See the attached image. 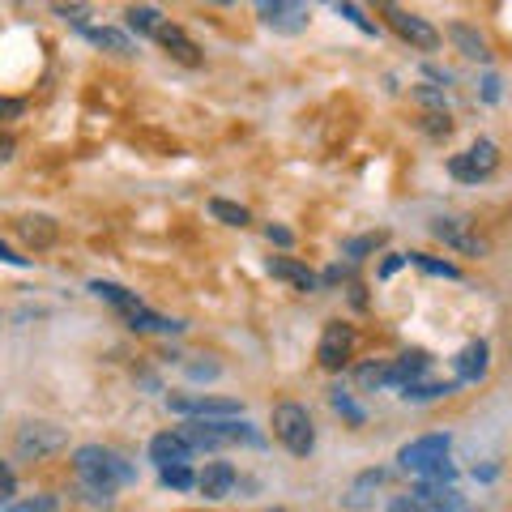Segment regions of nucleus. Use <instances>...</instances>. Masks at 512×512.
Segmentation results:
<instances>
[{"mask_svg":"<svg viewBox=\"0 0 512 512\" xmlns=\"http://www.w3.org/2000/svg\"><path fill=\"white\" fill-rule=\"evenodd\" d=\"M73 470L86 483L94 504H111V491L137 483V466H133V461H124L120 453H111V448H103V444H82V448H77V453H73Z\"/></svg>","mask_w":512,"mask_h":512,"instance_id":"nucleus-1","label":"nucleus"},{"mask_svg":"<svg viewBox=\"0 0 512 512\" xmlns=\"http://www.w3.org/2000/svg\"><path fill=\"white\" fill-rule=\"evenodd\" d=\"M448 448H453L448 431H436V436H419V440L402 444L397 461H402V470H406V474L431 478V483H453L457 470H453V461H448Z\"/></svg>","mask_w":512,"mask_h":512,"instance_id":"nucleus-2","label":"nucleus"},{"mask_svg":"<svg viewBox=\"0 0 512 512\" xmlns=\"http://www.w3.org/2000/svg\"><path fill=\"white\" fill-rule=\"evenodd\" d=\"M274 436L282 440L286 453L308 457L312 448H316V427H312V414L303 410L299 402H282V406H274Z\"/></svg>","mask_w":512,"mask_h":512,"instance_id":"nucleus-3","label":"nucleus"},{"mask_svg":"<svg viewBox=\"0 0 512 512\" xmlns=\"http://www.w3.org/2000/svg\"><path fill=\"white\" fill-rule=\"evenodd\" d=\"M495 167H500V146L487 137H478L474 146L466 154H453L448 158V175L461 184H478V180H487V175H495Z\"/></svg>","mask_w":512,"mask_h":512,"instance_id":"nucleus-4","label":"nucleus"},{"mask_svg":"<svg viewBox=\"0 0 512 512\" xmlns=\"http://www.w3.org/2000/svg\"><path fill=\"white\" fill-rule=\"evenodd\" d=\"M64 444H69V436H64L60 427H52V423H26V427H18V436H13V457L39 461L47 453H60Z\"/></svg>","mask_w":512,"mask_h":512,"instance_id":"nucleus-5","label":"nucleus"},{"mask_svg":"<svg viewBox=\"0 0 512 512\" xmlns=\"http://www.w3.org/2000/svg\"><path fill=\"white\" fill-rule=\"evenodd\" d=\"M355 355V329L346 325V320H329L325 333H320V346H316V363L325 367V372H342Z\"/></svg>","mask_w":512,"mask_h":512,"instance_id":"nucleus-6","label":"nucleus"},{"mask_svg":"<svg viewBox=\"0 0 512 512\" xmlns=\"http://www.w3.org/2000/svg\"><path fill=\"white\" fill-rule=\"evenodd\" d=\"M384 18H389V26H393L410 47H419V52H436V47H440V30L431 26L427 18H419V13H410V9H402V5H384Z\"/></svg>","mask_w":512,"mask_h":512,"instance_id":"nucleus-7","label":"nucleus"},{"mask_svg":"<svg viewBox=\"0 0 512 512\" xmlns=\"http://www.w3.org/2000/svg\"><path fill=\"white\" fill-rule=\"evenodd\" d=\"M171 410L188 414V419H235V414H244L235 397H205V393H175Z\"/></svg>","mask_w":512,"mask_h":512,"instance_id":"nucleus-8","label":"nucleus"},{"mask_svg":"<svg viewBox=\"0 0 512 512\" xmlns=\"http://www.w3.org/2000/svg\"><path fill=\"white\" fill-rule=\"evenodd\" d=\"M256 13H261V22L269 30H282V35H299V30H308V22H312V9L295 5V0H261Z\"/></svg>","mask_w":512,"mask_h":512,"instance_id":"nucleus-9","label":"nucleus"},{"mask_svg":"<svg viewBox=\"0 0 512 512\" xmlns=\"http://www.w3.org/2000/svg\"><path fill=\"white\" fill-rule=\"evenodd\" d=\"M431 235H436L440 244H448V248L466 252V256H483L487 252V244L470 231L466 218H436V222H431Z\"/></svg>","mask_w":512,"mask_h":512,"instance_id":"nucleus-10","label":"nucleus"},{"mask_svg":"<svg viewBox=\"0 0 512 512\" xmlns=\"http://www.w3.org/2000/svg\"><path fill=\"white\" fill-rule=\"evenodd\" d=\"M410 500L419 504V512H466L453 483H431V478H419V487L410 491Z\"/></svg>","mask_w":512,"mask_h":512,"instance_id":"nucleus-11","label":"nucleus"},{"mask_svg":"<svg viewBox=\"0 0 512 512\" xmlns=\"http://www.w3.org/2000/svg\"><path fill=\"white\" fill-rule=\"evenodd\" d=\"M150 461H158V470L163 466H188L192 444L180 436V431H158V436L150 440Z\"/></svg>","mask_w":512,"mask_h":512,"instance_id":"nucleus-12","label":"nucleus"},{"mask_svg":"<svg viewBox=\"0 0 512 512\" xmlns=\"http://www.w3.org/2000/svg\"><path fill=\"white\" fill-rule=\"evenodd\" d=\"M154 39L167 47V56H171V60L188 64V69H197V64H201V47H197V43H192V39L184 35V26L163 22V26H158V35H154Z\"/></svg>","mask_w":512,"mask_h":512,"instance_id":"nucleus-13","label":"nucleus"},{"mask_svg":"<svg viewBox=\"0 0 512 512\" xmlns=\"http://www.w3.org/2000/svg\"><path fill=\"white\" fill-rule=\"evenodd\" d=\"M487 355H491V350H487L483 338L461 346V355H457V363H453V367H457V384H478V380H483V376H487Z\"/></svg>","mask_w":512,"mask_h":512,"instance_id":"nucleus-14","label":"nucleus"},{"mask_svg":"<svg viewBox=\"0 0 512 512\" xmlns=\"http://www.w3.org/2000/svg\"><path fill=\"white\" fill-rule=\"evenodd\" d=\"M269 274H274V278H282V282H291L295 286V291H316V286H320V278L312 274V269L308 265H299V261H291V256H269Z\"/></svg>","mask_w":512,"mask_h":512,"instance_id":"nucleus-15","label":"nucleus"},{"mask_svg":"<svg viewBox=\"0 0 512 512\" xmlns=\"http://www.w3.org/2000/svg\"><path fill=\"white\" fill-rule=\"evenodd\" d=\"M210 500H222V495H231L235 487V466H227V461H210V466L201 470V483H197Z\"/></svg>","mask_w":512,"mask_h":512,"instance_id":"nucleus-16","label":"nucleus"},{"mask_svg":"<svg viewBox=\"0 0 512 512\" xmlns=\"http://www.w3.org/2000/svg\"><path fill=\"white\" fill-rule=\"evenodd\" d=\"M124 320H128V329H137V333H180V329H184L180 320L158 316V312L146 308V303H137L133 312H124Z\"/></svg>","mask_w":512,"mask_h":512,"instance_id":"nucleus-17","label":"nucleus"},{"mask_svg":"<svg viewBox=\"0 0 512 512\" xmlns=\"http://www.w3.org/2000/svg\"><path fill=\"white\" fill-rule=\"evenodd\" d=\"M448 39L457 43V52L466 56V60H491V52H487V39L478 35L474 26H466V22H453V26H448Z\"/></svg>","mask_w":512,"mask_h":512,"instance_id":"nucleus-18","label":"nucleus"},{"mask_svg":"<svg viewBox=\"0 0 512 512\" xmlns=\"http://www.w3.org/2000/svg\"><path fill=\"white\" fill-rule=\"evenodd\" d=\"M18 235L26 239L30 248H52L56 244V222L52 218H22L18 222Z\"/></svg>","mask_w":512,"mask_h":512,"instance_id":"nucleus-19","label":"nucleus"},{"mask_svg":"<svg viewBox=\"0 0 512 512\" xmlns=\"http://www.w3.org/2000/svg\"><path fill=\"white\" fill-rule=\"evenodd\" d=\"M457 389V380H414L402 389L406 402H440V397H448Z\"/></svg>","mask_w":512,"mask_h":512,"instance_id":"nucleus-20","label":"nucleus"},{"mask_svg":"<svg viewBox=\"0 0 512 512\" xmlns=\"http://www.w3.org/2000/svg\"><path fill=\"white\" fill-rule=\"evenodd\" d=\"M86 39L94 47H103V52H116V56H133V39L120 35V30H111V26H90L86 30Z\"/></svg>","mask_w":512,"mask_h":512,"instance_id":"nucleus-21","label":"nucleus"},{"mask_svg":"<svg viewBox=\"0 0 512 512\" xmlns=\"http://www.w3.org/2000/svg\"><path fill=\"white\" fill-rule=\"evenodd\" d=\"M90 291L99 295V299H107V303H111V308H116L120 316H124V312H133L137 303H141L133 291H124V286H116V282H103V278H94V282H90Z\"/></svg>","mask_w":512,"mask_h":512,"instance_id":"nucleus-22","label":"nucleus"},{"mask_svg":"<svg viewBox=\"0 0 512 512\" xmlns=\"http://www.w3.org/2000/svg\"><path fill=\"white\" fill-rule=\"evenodd\" d=\"M128 30H137V35H158V26H163V13H158L154 5H133L124 13Z\"/></svg>","mask_w":512,"mask_h":512,"instance_id":"nucleus-23","label":"nucleus"},{"mask_svg":"<svg viewBox=\"0 0 512 512\" xmlns=\"http://www.w3.org/2000/svg\"><path fill=\"white\" fill-rule=\"evenodd\" d=\"M359 384L367 393H376V389H397L393 384V363H363L359 367Z\"/></svg>","mask_w":512,"mask_h":512,"instance_id":"nucleus-24","label":"nucleus"},{"mask_svg":"<svg viewBox=\"0 0 512 512\" xmlns=\"http://www.w3.org/2000/svg\"><path fill=\"white\" fill-rule=\"evenodd\" d=\"M410 265H419L423 274H431V278H448V282L461 278V269L453 261H440V256H427V252H410Z\"/></svg>","mask_w":512,"mask_h":512,"instance_id":"nucleus-25","label":"nucleus"},{"mask_svg":"<svg viewBox=\"0 0 512 512\" xmlns=\"http://www.w3.org/2000/svg\"><path fill=\"white\" fill-rule=\"evenodd\" d=\"M384 483V470H367V474H359V483L350 487V495H346V508H367L372 504V495L367 491H376Z\"/></svg>","mask_w":512,"mask_h":512,"instance_id":"nucleus-26","label":"nucleus"},{"mask_svg":"<svg viewBox=\"0 0 512 512\" xmlns=\"http://www.w3.org/2000/svg\"><path fill=\"white\" fill-rule=\"evenodd\" d=\"M210 214H214L218 222H227V227H248V210H244V205H235V201L214 197V201H210Z\"/></svg>","mask_w":512,"mask_h":512,"instance_id":"nucleus-27","label":"nucleus"},{"mask_svg":"<svg viewBox=\"0 0 512 512\" xmlns=\"http://www.w3.org/2000/svg\"><path fill=\"white\" fill-rule=\"evenodd\" d=\"M158 478H163V487H171V491H188V487L201 483V474H192L188 466H163Z\"/></svg>","mask_w":512,"mask_h":512,"instance_id":"nucleus-28","label":"nucleus"},{"mask_svg":"<svg viewBox=\"0 0 512 512\" xmlns=\"http://www.w3.org/2000/svg\"><path fill=\"white\" fill-rule=\"evenodd\" d=\"M384 239H389V235H384V231H372V235H359V239H346V244H342V252L350 256V261H359V256H367V252H376V248L384 244Z\"/></svg>","mask_w":512,"mask_h":512,"instance_id":"nucleus-29","label":"nucleus"},{"mask_svg":"<svg viewBox=\"0 0 512 512\" xmlns=\"http://www.w3.org/2000/svg\"><path fill=\"white\" fill-rule=\"evenodd\" d=\"M329 406L338 410L346 423H355V427L367 419V414H363V406H355V402H350V393H342V389H333V393H329Z\"/></svg>","mask_w":512,"mask_h":512,"instance_id":"nucleus-30","label":"nucleus"},{"mask_svg":"<svg viewBox=\"0 0 512 512\" xmlns=\"http://www.w3.org/2000/svg\"><path fill=\"white\" fill-rule=\"evenodd\" d=\"M423 133L444 141L448 133H453V116H448V111H427V116H423Z\"/></svg>","mask_w":512,"mask_h":512,"instance_id":"nucleus-31","label":"nucleus"},{"mask_svg":"<svg viewBox=\"0 0 512 512\" xmlns=\"http://www.w3.org/2000/svg\"><path fill=\"white\" fill-rule=\"evenodd\" d=\"M333 13H338V18H346V22H355L363 35H376V26L363 18V9H359V5H333Z\"/></svg>","mask_w":512,"mask_h":512,"instance_id":"nucleus-32","label":"nucleus"},{"mask_svg":"<svg viewBox=\"0 0 512 512\" xmlns=\"http://www.w3.org/2000/svg\"><path fill=\"white\" fill-rule=\"evenodd\" d=\"M5 512H56V495H35V500H26V504H13Z\"/></svg>","mask_w":512,"mask_h":512,"instance_id":"nucleus-33","label":"nucleus"},{"mask_svg":"<svg viewBox=\"0 0 512 512\" xmlns=\"http://www.w3.org/2000/svg\"><path fill=\"white\" fill-rule=\"evenodd\" d=\"M56 18H64V22H73V26L90 30V26H86V9H82V5H56Z\"/></svg>","mask_w":512,"mask_h":512,"instance_id":"nucleus-34","label":"nucleus"},{"mask_svg":"<svg viewBox=\"0 0 512 512\" xmlns=\"http://www.w3.org/2000/svg\"><path fill=\"white\" fill-rule=\"evenodd\" d=\"M265 239H269V244H278V248H291L295 244V235L286 231V227H274V222L265 227Z\"/></svg>","mask_w":512,"mask_h":512,"instance_id":"nucleus-35","label":"nucleus"},{"mask_svg":"<svg viewBox=\"0 0 512 512\" xmlns=\"http://www.w3.org/2000/svg\"><path fill=\"white\" fill-rule=\"evenodd\" d=\"M192 380H218V363H188Z\"/></svg>","mask_w":512,"mask_h":512,"instance_id":"nucleus-36","label":"nucleus"},{"mask_svg":"<svg viewBox=\"0 0 512 512\" xmlns=\"http://www.w3.org/2000/svg\"><path fill=\"white\" fill-rule=\"evenodd\" d=\"M406 261H410V252H402V256H389V261L380 265V278H393V274H397V269H402Z\"/></svg>","mask_w":512,"mask_h":512,"instance_id":"nucleus-37","label":"nucleus"},{"mask_svg":"<svg viewBox=\"0 0 512 512\" xmlns=\"http://www.w3.org/2000/svg\"><path fill=\"white\" fill-rule=\"evenodd\" d=\"M423 73L431 77V82H440V86H448V82H453V73H448V69H436V64H427Z\"/></svg>","mask_w":512,"mask_h":512,"instance_id":"nucleus-38","label":"nucleus"},{"mask_svg":"<svg viewBox=\"0 0 512 512\" xmlns=\"http://www.w3.org/2000/svg\"><path fill=\"white\" fill-rule=\"evenodd\" d=\"M483 99H487V103L500 99V77H487V82H483Z\"/></svg>","mask_w":512,"mask_h":512,"instance_id":"nucleus-39","label":"nucleus"},{"mask_svg":"<svg viewBox=\"0 0 512 512\" xmlns=\"http://www.w3.org/2000/svg\"><path fill=\"white\" fill-rule=\"evenodd\" d=\"M414 94H419V103H440V107H444V94H440V90H427V86H423V90H414Z\"/></svg>","mask_w":512,"mask_h":512,"instance_id":"nucleus-40","label":"nucleus"},{"mask_svg":"<svg viewBox=\"0 0 512 512\" xmlns=\"http://www.w3.org/2000/svg\"><path fill=\"white\" fill-rule=\"evenodd\" d=\"M389 512H419V504H414L410 495H406V500H393V504H389Z\"/></svg>","mask_w":512,"mask_h":512,"instance_id":"nucleus-41","label":"nucleus"},{"mask_svg":"<svg viewBox=\"0 0 512 512\" xmlns=\"http://www.w3.org/2000/svg\"><path fill=\"white\" fill-rule=\"evenodd\" d=\"M0 111H5V120H13V116L22 111V103H18V99H5V103H0Z\"/></svg>","mask_w":512,"mask_h":512,"instance_id":"nucleus-42","label":"nucleus"},{"mask_svg":"<svg viewBox=\"0 0 512 512\" xmlns=\"http://www.w3.org/2000/svg\"><path fill=\"white\" fill-rule=\"evenodd\" d=\"M0 256H5V261H9V265H26V256H18V252H13L9 244H5V248H0Z\"/></svg>","mask_w":512,"mask_h":512,"instance_id":"nucleus-43","label":"nucleus"},{"mask_svg":"<svg viewBox=\"0 0 512 512\" xmlns=\"http://www.w3.org/2000/svg\"><path fill=\"white\" fill-rule=\"evenodd\" d=\"M9 158H13V137L0 141V163H9Z\"/></svg>","mask_w":512,"mask_h":512,"instance_id":"nucleus-44","label":"nucleus"},{"mask_svg":"<svg viewBox=\"0 0 512 512\" xmlns=\"http://www.w3.org/2000/svg\"><path fill=\"white\" fill-rule=\"evenodd\" d=\"M346 274H350V269H342V265H333V269H329V274H325V282H342Z\"/></svg>","mask_w":512,"mask_h":512,"instance_id":"nucleus-45","label":"nucleus"},{"mask_svg":"<svg viewBox=\"0 0 512 512\" xmlns=\"http://www.w3.org/2000/svg\"><path fill=\"white\" fill-rule=\"evenodd\" d=\"M13 487H18V478H13V470L5 466V495H13Z\"/></svg>","mask_w":512,"mask_h":512,"instance_id":"nucleus-46","label":"nucleus"},{"mask_svg":"<svg viewBox=\"0 0 512 512\" xmlns=\"http://www.w3.org/2000/svg\"><path fill=\"white\" fill-rule=\"evenodd\" d=\"M269 512H286V508H269Z\"/></svg>","mask_w":512,"mask_h":512,"instance_id":"nucleus-47","label":"nucleus"}]
</instances>
